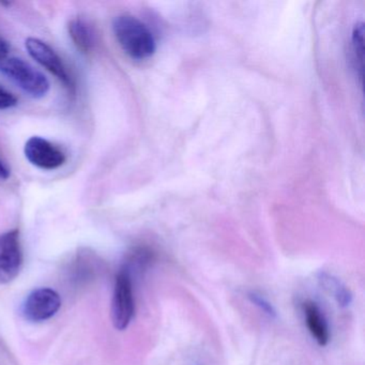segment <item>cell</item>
<instances>
[{"mask_svg": "<svg viewBox=\"0 0 365 365\" xmlns=\"http://www.w3.org/2000/svg\"><path fill=\"white\" fill-rule=\"evenodd\" d=\"M113 31L119 46L136 61H144L155 54L157 44L150 29L135 16H117L113 23Z\"/></svg>", "mask_w": 365, "mask_h": 365, "instance_id": "cell-1", "label": "cell"}, {"mask_svg": "<svg viewBox=\"0 0 365 365\" xmlns=\"http://www.w3.org/2000/svg\"><path fill=\"white\" fill-rule=\"evenodd\" d=\"M0 72L5 74L24 93L36 99L43 98L50 91L48 78L33 66L18 57H8L5 59L0 63Z\"/></svg>", "mask_w": 365, "mask_h": 365, "instance_id": "cell-2", "label": "cell"}, {"mask_svg": "<svg viewBox=\"0 0 365 365\" xmlns=\"http://www.w3.org/2000/svg\"><path fill=\"white\" fill-rule=\"evenodd\" d=\"M135 312L132 277L125 268L115 279L112 298V320L117 330H125L131 324Z\"/></svg>", "mask_w": 365, "mask_h": 365, "instance_id": "cell-3", "label": "cell"}, {"mask_svg": "<svg viewBox=\"0 0 365 365\" xmlns=\"http://www.w3.org/2000/svg\"><path fill=\"white\" fill-rule=\"evenodd\" d=\"M61 307L58 292L52 288H38L25 298L21 313L25 319L31 322H41L56 315Z\"/></svg>", "mask_w": 365, "mask_h": 365, "instance_id": "cell-4", "label": "cell"}, {"mask_svg": "<svg viewBox=\"0 0 365 365\" xmlns=\"http://www.w3.org/2000/svg\"><path fill=\"white\" fill-rule=\"evenodd\" d=\"M20 232L9 230L0 235V285L14 281L23 267Z\"/></svg>", "mask_w": 365, "mask_h": 365, "instance_id": "cell-5", "label": "cell"}, {"mask_svg": "<svg viewBox=\"0 0 365 365\" xmlns=\"http://www.w3.org/2000/svg\"><path fill=\"white\" fill-rule=\"evenodd\" d=\"M24 153L33 165L42 170H57L67 161V155L59 147L40 136H33L27 140Z\"/></svg>", "mask_w": 365, "mask_h": 365, "instance_id": "cell-6", "label": "cell"}, {"mask_svg": "<svg viewBox=\"0 0 365 365\" xmlns=\"http://www.w3.org/2000/svg\"><path fill=\"white\" fill-rule=\"evenodd\" d=\"M26 48L29 55L38 63L46 68L51 73L54 74L66 86L69 88L73 87V81L65 63L48 44L36 38H29L26 40Z\"/></svg>", "mask_w": 365, "mask_h": 365, "instance_id": "cell-7", "label": "cell"}, {"mask_svg": "<svg viewBox=\"0 0 365 365\" xmlns=\"http://www.w3.org/2000/svg\"><path fill=\"white\" fill-rule=\"evenodd\" d=\"M305 322L313 339L319 346H326L330 339L328 322L319 307L313 301H307L303 304Z\"/></svg>", "mask_w": 365, "mask_h": 365, "instance_id": "cell-8", "label": "cell"}, {"mask_svg": "<svg viewBox=\"0 0 365 365\" xmlns=\"http://www.w3.org/2000/svg\"><path fill=\"white\" fill-rule=\"evenodd\" d=\"M69 35L78 50L91 52L97 43V34L91 22L84 18H76L69 23Z\"/></svg>", "mask_w": 365, "mask_h": 365, "instance_id": "cell-9", "label": "cell"}, {"mask_svg": "<svg viewBox=\"0 0 365 365\" xmlns=\"http://www.w3.org/2000/svg\"><path fill=\"white\" fill-rule=\"evenodd\" d=\"M319 281L324 289L333 294L341 307H348L351 303V292L336 277H332L328 273L322 272L319 275Z\"/></svg>", "mask_w": 365, "mask_h": 365, "instance_id": "cell-10", "label": "cell"}, {"mask_svg": "<svg viewBox=\"0 0 365 365\" xmlns=\"http://www.w3.org/2000/svg\"><path fill=\"white\" fill-rule=\"evenodd\" d=\"M352 57H354V66L356 71H359V76L362 78L363 76V59H364V26L362 23L356 25L354 33H352Z\"/></svg>", "mask_w": 365, "mask_h": 365, "instance_id": "cell-11", "label": "cell"}, {"mask_svg": "<svg viewBox=\"0 0 365 365\" xmlns=\"http://www.w3.org/2000/svg\"><path fill=\"white\" fill-rule=\"evenodd\" d=\"M247 297H249L252 303H254L256 307H259L269 317H277V311H275L274 307L266 298H264L262 294H256V292H250Z\"/></svg>", "mask_w": 365, "mask_h": 365, "instance_id": "cell-12", "label": "cell"}, {"mask_svg": "<svg viewBox=\"0 0 365 365\" xmlns=\"http://www.w3.org/2000/svg\"><path fill=\"white\" fill-rule=\"evenodd\" d=\"M18 104V100L9 91L0 87V110H8Z\"/></svg>", "mask_w": 365, "mask_h": 365, "instance_id": "cell-13", "label": "cell"}, {"mask_svg": "<svg viewBox=\"0 0 365 365\" xmlns=\"http://www.w3.org/2000/svg\"><path fill=\"white\" fill-rule=\"evenodd\" d=\"M10 46L3 37H0V63L9 57Z\"/></svg>", "mask_w": 365, "mask_h": 365, "instance_id": "cell-14", "label": "cell"}, {"mask_svg": "<svg viewBox=\"0 0 365 365\" xmlns=\"http://www.w3.org/2000/svg\"><path fill=\"white\" fill-rule=\"evenodd\" d=\"M11 170L9 165L4 161L3 158L0 157V180H6L9 178Z\"/></svg>", "mask_w": 365, "mask_h": 365, "instance_id": "cell-15", "label": "cell"}]
</instances>
